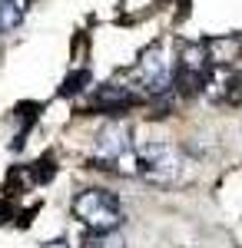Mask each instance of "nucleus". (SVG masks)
<instances>
[{"label":"nucleus","mask_w":242,"mask_h":248,"mask_svg":"<svg viewBox=\"0 0 242 248\" xmlns=\"http://www.w3.org/2000/svg\"><path fill=\"white\" fill-rule=\"evenodd\" d=\"M10 215H14L10 205H0V222H10Z\"/></svg>","instance_id":"obj_11"},{"label":"nucleus","mask_w":242,"mask_h":248,"mask_svg":"<svg viewBox=\"0 0 242 248\" xmlns=\"http://www.w3.org/2000/svg\"><path fill=\"white\" fill-rule=\"evenodd\" d=\"M30 14V0H0V33H14Z\"/></svg>","instance_id":"obj_6"},{"label":"nucleus","mask_w":242,"mask_h":248,"mask_svg":"<svg viewBox=\"0 0 242 248\" xmlns=\"http://www.w3.org/2000/svg\"><path fill=\"white\" fill-rule=\"evenodd\" d=\"M86 83H90V70H73L70 77L63 79V86H60V96H76L86 90Z\"/></svg>","instance_id":"obj_10"},{"label":"nucleus","mask_w":242,"mask_h":248,"mask_svg":"<svg viewBox=\"0 0 242 248\" xmlns=\"http://www.w3.org/2000/svg\"><path fill=\"white\" fill-rule=\"evenodd\" d=\"M239 46H242L239 37H225V40H212V43H206L212 66H229L232 60H239Z\"/></svg>","instance_id":"obj_7"},{"label":"nucleus","mask_w":242,"mask_h":248,"mask_svg":"<svg viewBox=\"0 0 242 248\" xmlns=\"http://www.w3.org/2000/svg\"><path fill=\"white\" fill-rule=\"evenodd\" d=\"M136 77H139V83L146 86L149 93H166V90H173V66L163 57V46H149L146 53L139 57Z\"/></svg>","instance_id":"obj_3"},{"label":"nucleus","mask_w":242,"mask_h":248,"mask_svg":"<svg viewBox=\"0 0 242 248\" xmlns=\"http://www.w3.org/2000/svg\"><path fill=\"white\" fill-rule=\"evenodd\" d=\"M179 66H186L192 73H206V70L212 66L206 43H186V46H183V57H179Z\"/></svg>","instance_id":"obj_8"},{"label":"nucleus","mask_w":242,"mask_h":248,"mask_svg":"<svg viewBox=\"0 0 242 248\" xmlns=\"http://www.w3.org/2000/svg\"><path fill=\"white\" fill-rule=\"evenodd\" d=\"M83 248H123V242L116 238V232H90L86 229Z\"/></svg>","instance_id":"obj_9"},{"label":"nucleus","mask_w":242,"mask_h":248,"mask_svg":"<svg viewBox=\"0 0 242 248\" xmlns=\"http://www.w3.org/2000/svg\"><path fill=\"white\" fill-rule=\"evenodd\" d=\"M136 159H139L136 175L153 182V186H179L189 172L186 155L169 142H143L136 149Z\"/></svg>","instance_id":"obj_2"},{"label":"nucleus","mask_w":242,"mask_h":248,"mask_svg":"<svg viewBox=\"0 0 242 248\" xmlns=\"http://www.w3.org/2000/svg\"><path fill=\"white\" fill-rule=\"evenodd\" d=\"M136 103V93H130L123 83H103L93 93V109L106 116H120L123 109H130Z\"/></svg>","instance_id":"obj_5"},{"label":"nucleus","mask_w":242,"mask_h":248,"mask_svg":"<svg viewBox=\"0 0 242 248\" xmlns=\"http://www.w3.org/2000/svg\"><path fill=\"white\" fill-rule=\"evenodd\" d=\"M73 218L90 232H116L123 229L126 212L120 205V199L106 189H83L73 195Z\"/></svg>","instance_id":"obj_1"},{"label":"nucleus","mask_w":242,"mask_h":248,"mask_svg":"<svg viewBox=\"0 0 242 248\" xmlns=\"http://www.w3.org/2000/svg\"><path fill=\"white\" fill-rule=\"evenodd\" d=\"M126 149H133L130 123H110L103 133L96 136V155L90 162H93V169H106L110 159H116L120 153H126Z\"/></svg>","instance_id":"obj_4"},{"label":"nucleus","mask_w":242,"mask_h":248,"mask_svg":"<svg viewBox=\"0 0 242 248\" xmlns=\"http://www.w3.org/2000/svg\"><path fill=\"white\" fill-rule=\"evenodd\" d=\"M43 248H70V245H67L63 238H53V242H47V245H43Z\"/></svg>","instance_id":"obj_12"}]
</instances>
